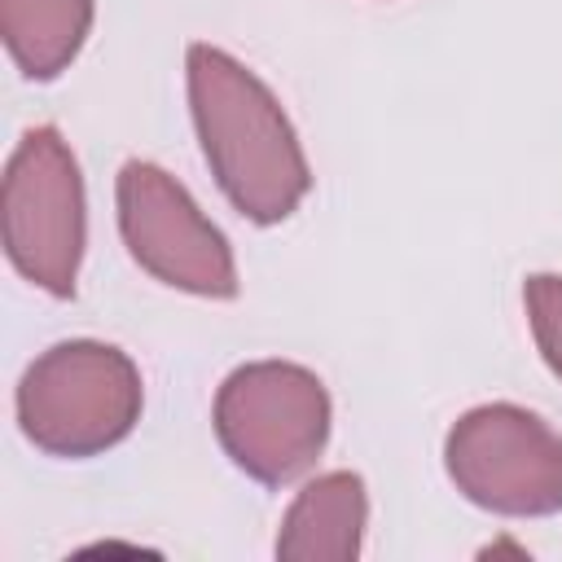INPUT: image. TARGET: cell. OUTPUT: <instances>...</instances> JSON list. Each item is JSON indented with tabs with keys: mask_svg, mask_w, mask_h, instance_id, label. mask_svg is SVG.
<instances>
[{
	"mask_svg": "<svg viewBox=\"0 0 562 562\" xmlns=\"http://www.w3.org/2000/svg\"><path fill=\"white\" fill-rule=\"evenodd\" d=\"M189 110L220 193L250 224H281L312 193L299 132L272 88L233 53L189 44Z\"/></svg>",
	"mask_w": 562,
	"mask_h": 562,
	"instance_id": "1",
	"label": "cell"
},
{
	"mask_svg": "<svg viewBox=\"0 0 562 562\" xmlns=\"http://www.w3.org/2000/svg\"><path fill=\"white\" fill-rule=\"evenodd\" d=\"M13 404L22 435L40 452L83 461L136 430L145 386L127 351L97 338H70L26 364Z\"/></svg>",
	"mask_w": 562,
	"mask_h": 562,
	"instance_id": "2",
	"label": "cell"
},
{
	"mask_svg": "<svg viewBox=\"0 0 562 562\" xmlns=\"http://www.w3.org/2000/svg\"><path fill=\"white\" fill-rule=\"evenodd\" d=\"M211 422L241 474L281 487L307 474L325 452L334 404L312 369L294 360H250L220 382Z\"/></svg>",
	"mask_w": 562,
	"mask_h": 562,
	"instance_id": "3",
	"label": "cell"
},
{
	"mask_svg": "<svg viewBox=\"0 0 562 562\" xmlns=\"http://www.w3.org/2000/svg\"><path fill=\"white\" fill-rule=\"evenodd\" d=\"M0 228L18 277L53 299L75 294L88 246V198L79 162L57 127L40 123L13 145L0 189Z\"/></svg>",
	"mask_w": 562,
	"mask_h": 562,
	"instance_id": "4",
	"label": "cell"
},
{
	"mask_svg": "<svg viewBox=\"0 0 562 562\" xmlns=\"http://www.w3.org/2000/svg\"><path fill=\"white\" fill-rule=\"evenodd\" d=\"M452 487L505 518H544L562 509V435L522 404H479L443 439Z\"/></svg>",
	"mask_w": 562,
	"mask_h": 562,
	"instance_id": "5",
	"label": "cell"
},
{
	"mask_svg": "<svg viewBox=\"0 0 562 562\" xmlns=\"http://www.w3.org/2000/svg\"><path fill=\"white\" fill-rule=\"evenodd\" d=\"M114 202L123 246L154 281L198 299H237L241 277L228 237L171 171L127 158L114 180Z\"/></svg>",
	"mask_w": 562,
	"mask_h": 562,
	"instance_id": "6",
	"label": "cell"
},
{
	"mask_svg": "<svg viewBox=\"0 0 562 562\" xmlns=\"http://www.w3.org/2000/svg\"><path fill=\"white\" fill-rule=\"evenodd\" d=\"M369 527V492L356 470H329L303 483V492L290 501L281 531H277V558L285 562H356L364 549Z\"/></svg>",
	"mask_w": 562,
	"mask_h": 562,
	"instance_id": "7",
	"label": "cell"
},
{
	"mask_svg": "<svg viewBox=\"0 0 562 562\" xmlns=\"http://www.w3.org/2000/svg\"><path fill=\"white\" fill-rule=\"evenodd\" d=\"M92 18H97L92 0H0L4 48L13 66L35 83L57 79L79 57Z\"/></svg>",
	"mask_w": 562,
	"mask_h": 562,
	"instance_id": "8",
	"label": "cell"
},
{
	"mask_svg": "<svg viewBox=\"0 0 562 562\" xmlns=\"http://www.w3.org/2000/svg\"><path fill=\"white\" fill-rule=\"evenodd\" d=\"M522 307L531 321V338L544 356V364L562 378V277L558 272H536L522 285Z\"/></svg>",
	"mask_w": 562,
	"mask_h": 562,
	"instance_id": "9",
	"label": "cell"
}]
</instances>
